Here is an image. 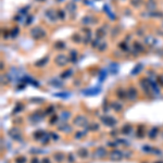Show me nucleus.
Instances as JSON below:
<instances>
[{"instance_id": "1", "label": "nucleus", "mask_w": 163, "mask_h": 163, "mask_svg": "<svg viewBox=\"0 0 163 163\" xmlns=\"http://www.w3.org/2000/svg\"><path fill=\"white\" fill-rule=\"evenodd\" d=\"M31 35L35 39H42L46 36V32L43 31L41 27H35V28H33L32 30Z\"/></svg>"}, {"instance_id": "2", "label": "nucleus", "mask_w": 163, "mask_h": 163, "mask_svg": "<svg viewBox=\"0 0 163 163\" xmlns=\"http://www.w3.org/2000/svg\"><path fill=\"white\" fill-rule=\"evenodd\" d=\"M138 97V94H137V89L135 87L130 86L129 88L127 89V99L130 101H135Z\"/></svg>"}, {"instance_id": "3", "label": "nucleus", "mask_w": 163, "mask_h": 163, "mask_svg": "<svg viewBox=\"0 0 163 163\" xmlns=\"http://www.w3.org/2000/svg\"><path fill=\"white\" fill-rule=\"evenodd\" d=\"M54 62L59 65V66H64V65H66V63L68 62V59L64 56V54H59V56L56 57Z\"/></svg>"}, {"instance_id": "4", "label": "nucleus", "mask_w": 163, "mask_h": 163, "mask_svg": "<svg viewBox=\"0 0 163 163\" xmlns=\"http://www.w3.org/2000/svg\"><path fill=\"white\" fill-rule=\"evenodd\" d=\"M109 157H110V159L111 160H113V161H119V160H121V159L124 157V154H123L122 151H120V150H113V151L110 152Z\"/></svg>"}, {"instance_id": "5", "label": "nucleus", "mask_w": 163, "mask_h": 163, "mask_svg": "<svg viewBox=\"0 0 163 163\" xmlns=\"http://www.w3.org/2000/svg\"><path fill=\"white\" fill-rule=\"evenodd\" d=\"M101 121L103 122V124L106 126H114L117 124V120L112 117H102L101 118Z\"/></svg>"}, {"instance_id": "6", "label": "nucleus", "mask_w": 163, "mask_h": 163, "mask_svg": "<svg viewBox=\"0 0 163 163\" xmlns=\"http://www.w3.org/2000/svg\"><path fill=\"white\" fill-rule=\"evenodd\" d=\"M73 123L76 126H83V125H85L87 123V119L85 117H82V115H78V117H76L74 119Z\"/></svg>"}, {"instance_id": "7", "label": "nucleus", "mask_w": 163, "mask_h": 163, "mask_svg": "<svg viewBox=\"0 0 163 163\" xmlns=\"http://www.w3.org/2000/svg\"><path fill=\"white\" fill-rule=\"evenodd\" d=\"M53 159H54V161L58 163H62L65 159H66V157H65V154L63 152H56V153L53 154Z\"/></svg>"}, {"instance_id": "8", "label": "nucleus", "mask_w": 163, "mask_h": 163, "mask_svg": "<svg viewBox=\"0 0 163 163\" xmlns=\"http://www.w3.org/2000/svg\"><path fill=\"white\" fill-rule=\"evenodd\" d=\"M107 154H108V152L104 148H98V149L95 151V153H94V155H95L96 158H100V159L104 158Z\"/></svg>"}, {"instance_id": "9", "label": "nucleus", "mask_w": 163, "mask_h": 163, "mask_svg": "<svg viewBox=\"0 0 163 163\" xmlns=\"http://www.w3.org/2000/svg\"><path fill=\"white\" fill-rule=\"evenodd\" d=\"M117 95H118V97L120 98V99H124V98L127 97V90H124V89H122V88H119L117 90Z\"/></svg>"}, {"instance_id": "10", "label": "nucleus", "mask_w": 163, "mask_h": 163, "mask_svg": "<svg viewBox=\"0 0 163 163\" xmlns=\"http://www.w3.org/2000/svg\"><path fill=\"white\" fill-rule=\"evenodd\" d=\"M48 60H49V58L48 57H45V58H42V59L40 61H37V62L35 63V66H39V67H41L43 66L47 62H48Z\"/></svg>"}, {"instance_id": "11", "label": "nucleus", "mask_w": 163, "mask_h": 163, "mask_svg": "<svg viewBox=\"0 0 163 163\" xmlns=\"http://www.w3.org/2000/svg\"><path fill=\"white\" fill-rule=\"evenodd\" d=\"M132 130H133V127L129 124H127V125H125L124 127L122 128V133L124 134V135H129V134L132 133Z\"/></svg>"}, {"instance_id": "12", "label": "nucleus", "mask_w": 163, "mask_h": 163, "mask_svg": "<svg viewBox=\"0 0 163 163\" xmlns=\"http://www.w3.org/2000/svg\"><path fill=\"white\" fill-rule=\"evenodd\" d=\"M158 133H159V128L158 127H153L149 132V138H151V139L155 138V137H157V135H158Z\"/></svg>"}, {"instance_id": "13", "label": "nucleus", "mask_w": 163, "mask_h": 163, "mask_svg": "<svg viewBox=\"0 0 163 163\" xmlns=\"http://www.w3.org/2000/svg\"><path fill=\"white\" fill-rule=\"evenodd\" d=\"M65 47H66V43L63 42V41H57L56 43H54V48H56V49H59V50L64 49Z\"/></svg>"}, {"instance_id": "14", "label": "nucleus", "mask_w": 163, "mask_h": 163, "mask_svg": "<svg viewBox=\"0 0 163 163\" xmlns=\"http://www.w3.org/2000/svg\"><path fill=\"white\" fill-rule=\"evenodd\" d=\"M77 153L79 154V157L81 158H87L88 157V154H89V152H88V150H86V149H79L77 151Z\"/></svg>"}, {"instance_id": "15", "label": "nucleus", "mask_w": 163, "mask_h": 163, "mask_svg": "<svg viewBox=\"0 0 163 163\" xmlns=\"http://www.w3.org/2000/svg\"><path fill=\"white\" fill-rule=\"evenodd\" d=\"M111 107L114 109V111H117V112H120V111H122V106L120 103H118V102H113L111 104Z\"/></svg>"}, {"instance_id": "16", "label": "nucleus", "mask_w": 163, "mask_h": 163, "mask_svg": "<svg viewBox=\"0 0 163 163\" xmlns=\"http://www.w3.org/2000/svg\"><path fill=\"white\" fill-rule=\"evenodd\" d=\"M15 163H25L26 162V158L25 157H17L15 160H14Z\"/></svg>"}, {"instance_id": "17", "label": "nucleus", "mask_w": 163, "mask_h": 163, "mask_svg": "<svg viewBox=\"0 0 163 163\" xmlns=\"http://www.w3.org/2000/svg\"><path fill=\"white\" fill-rule=\"evenodd\" d=\"M70 115H71V113L68 111L62 112V114H61V119H62V120H67L68 118H70Z\"/></svg>"}, {"instance_id": "18", "label": "nucleus", "mask_w": 163, "mask_h": 163, "mask_svg": "<svg viewBox=\"0 0 163 163\" xmlns=\"http://www.w3.org/2000/svg\"><path fill=\"white\" fill-rule=\"evenodd\" d=\"M67 160H68V162L70 163H73V162H75V157H74V154L72 153H68L67 154Z\"/></svg>"}, {"instance_id": "19", "label": "nucleus", "mask_w": 163, "mask_h": 163, "mask_svg": "<svg viewBox=\"0 0 163 163\" xmlns=\"http://www.w3.org/2000/svg\"><path fill=\"white\" fill-rule=\"evenodd\" d=\"M64 73H65V74H63V75H62V77H63V78H64V77L66 78V77H68V76H71V75H72V71H71V70H68V71H66V72H64Z\"/></svg>"}, {"instance_id": "20", "label": "nucleus", "mask_w": 163, "mask_h": 163, "mask_svg": "<svg viewBox=\"0 0 163 163\" xmlns=\"http://www.w3.org/2000/svg\"><path fill=\"white\" fill-rule=\"evenodd\" d=\"M77 134H78V135H75V138H81V137L84 136V133H82V132H79Z\"/></svg>"}, {"instance_id": "21", "label": "nucleus", "mask_w": 163, "mask_h": 163, "mask_svg": "<svg viewBox=\"0 0 163 163\" xmlns=\"http://www.w3.org/2000/svg\"><path fill=\"white\" fill-rule=\"evenodd\" d=\"M31 163H39V160L37 158H34V159H32L31 160Z\"/></svg>"}, {"instance_id": "22", "label": "nucleus", "mask_w": 163, "mask_h": 163, "mask_svg": "<svg viewBox=\"0 0 163 163\" xmlns=\"http://www.w3.org/2000/svg\"><path fill=\"white\" fill-rule=\"evenodd\" d=\"M41 163H50V160H49L48 158H45V159H42Z\"/></svg>"}, {"instance_id": "23", "label": "nucleus", "mask_w": 163, "mask_h": 163, "mask_svg": "<svg viewBox=\"0 0 163 163\" xmlns=\"http://www.w3.org/2000/svg\"><path fill=\"white\" fill-rule=\"evenodd\" d=\"M39 1H42V0H39Z\"/></svg>"}]
</instances>
